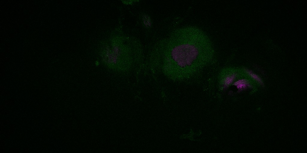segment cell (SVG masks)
Masks as SVG:
<instances>
[{"label":"cell","instance_id":"obj_1","mask_svg":"<svg viewBox=\"0 0 307 153\" xmlns=\"http://www.w3.org/2000/svg\"><path fill=\"white\" fill-rule=\"evenodd\" d=\"M180 31L178 38L156 45L151 56L152 71L173 80L187 77L210 56V42L202 31L193 27Z\"/></svg>","mask_w":307,"mask_h":153},{"label":"cell","instance_id":"obj_2","mask_svg":"<svg viewBox=\"0 0 307 153\" xmlns=\"http://www.w3.org/2000/svg\"><path fill=\"white\" fill-rule=\"evenodd\" d=\"M109 41L100 42L99 53L102 62L109 68L122 72L134 71L142 62L141 46L131 42L118 29L112 32Z\"/></svg>","mask_w":307,"mask_h":153},{"label":"cell","instance_id":"obj_3","mask_svg":"<svg viewBox=\"0 0 307 153\" xmlns=\"http://www.w3.org/2000/svg\"><path fill=\"white\" fill-rule=\"evenodd\" d=\"M235 85L237 86V88L239 89H244L247 87H252L249 82L247 80L244 79L239 80L235 83Z\"/></svg>","mask_w":307,"mask_h":153},{"label":"cell","instance_id":"obj_4","mask_svg":"<svg viewBox=\"0 0 307 153\" xmlns=\"http://www.w3.org/2000/svg\"><path fill=\"white\" fill-rule=\"evenodd\" d=\"M246 72L250 75L253 79L256 80L261 85H263V83L261 79L256 74L254 73L251 71L249 70H246Z\"/></svg>","mask_w":307,"mask_h":153}]
</instances>
